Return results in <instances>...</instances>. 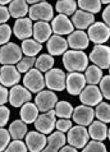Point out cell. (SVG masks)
Wrapping results in <instances>:
<instances>
[{
	"instance_id": "1",
	"label": "cell",
	"mask_w": 110,
	"mask_h": 152,
	"mask_svg": "<svg viewBox=\"0 0 110 152\" xmlns=\"http://www.w3.org/2000/svg\"><path fill=\"white\" fill-rule=\"evenodd\" d=\"M63 64L64 68L72 73V72H81L86 70L88 66V56L84 51H79V50H67L63 54Z\"/></svg>"
},
{
	"instance_id": "2",
	"label": "cell",
	"mask_w": 110,
	"mask_h": 152,
	"mask_svg": "<svg viewBox=\"0 0 110 152\" xmlns=\"http://www.w3.org/2000/svg\"><path fill=\"white\" fill-rule=\"evenodd\" d=\"M28 18L36 22H48L54 18V9L51 4L46 1H40L36 5H32L28 9Z\"/></svg>"
},
{
	"instance_id": "3",
	"label": "cell",
	"mask_w": 110,
	"mask_h": 152,
	"mask_svg": "<svg viewBox=\"0 0 110 152\" xmlns=\"http://www.w3.org/2000/svg\"><path fill=\"white\" fill-rule=\"evenodd\" d=\"M22 50L14 42H8L0 49V63L3 65H14L23 56Z\"/></svg>"
},
{
	"instance_id": "4",
	"label": "cell",
	"mask_w": 110,
	"mask_h": 152,
	"mask_svg": "<svg viewBox=\"0 0 110 152\" xmlns=\"http://www.w3.org/2000/svg\"><path fill=\"white\" fill-rule=\"evenodd\" d=\"M65 73L64 70L59 68H53L49 72H46L44 75L45 87H48L50 91H64L65 90Z\"/></svg>"
},
{
	"instance_id": "5",
	"label": "cell",
	"mask_w": 110,
	"mask_h": 152,
	"mask_svg": "<svg viewBox=\"0 0 110 152\" xmlns=\"http://www.w3.org/2000/svg\"><path fill=\"white\" fill-rule=\"evenodd\" d=\"M23 84L24 88H27L29 92L33 94H39L45 88V79L41 72H39L36 68L28 70L23 78Z\"/></svg>"
},
{
	"instance_id": "6",
	"label": "cell",
	"mask_w": 110,
	"mask_h": 152,
	"mask_svg": "<svg viewBox=\"0 0 110 152\" xmlns=\"http://www.w3.org/2000/svg\"><path fill=\"white\" fill-rule=\"evenodd\" d=\"M90 60L101 70L109 69L110 65V49L106 45H95L90 54Z\"/></svg>"
},
{
	"instance_id": "7",
	"label": "cell",
	"mask_w": 110,
	"mask_h": 152,
	"mask_svg": "<svg viewBox=\"0 0 110 152\" xmlns=\"http://www.w3.org/2000/svg\"><path fill=\"white\" fill-rule=\"evenodd\" d=\"M109 36H110V29L103 22H95L88 27L87 37L95 45H104L109 40Z\"/></svg>"
},
{
	"instance_id": "8",
	"label": "cell",
	"mask_w": 110,
	"mask_h": 152,
	"mask_svg": "<svg viewBox=\"0 0 110 152\" xmlns=\"http://www.w3.org/2000/svg\"><path fill=\"white\" fill-rule=\"evenodd\" d=\"M68 139L69 146L74 147V148H83L88 142V132L87 129L82 125H76L72 126L68 130V136L65 137Z\"/></svg>"
},
{
	"instance_id": "9",
	"label": "cell",
	"mask_w": 110,
	"mask_h": 152,
	"mask_svg": "<svg viewBox=\"0 0 110 152\" xmlns=\"http://www.w3.org/2000/svg\"><path fill=\"white\" fill-rule=\"evenodd\" d=\"M31 99H32L31 92L23 86H19V84H15V86L12 87V90L9 91V95H8V101H9V104L13 107L23 106L24 104L29 102Z\"/></svg>"
},
{
	"instance_id": "10",
	"label": "cell",
	"mask_w": 110,
	"mask_h": 152,
	"mask_svg": "<svg viewBox=\"0 0 110 152\" xmlns=\"http://www.w3.org/2000/svg\"><path fill=\"white\" fill-rule=\"evenodd\" d=\"M58 102V96L55 92L50 91V90H42L39 94H36V99H35V105L39 109V111L46 113L53 110L54 106Z\"/></svg>"
},
{
	"instance_id": "11",
	"label": "cell",
	"mask_w": 110,
	"mask_h": 152,
	"mask_svg": "<svg viewBox=\"0 0 110 152\" xmlns=\"http://www.w3.org/2000/svg\"><path fill=\"white\" fill-rule=\"evenodd\" d=\"M55 121H56V116H55L54 109L50 111H46L44 114L37 116V119L35 120V126L36 130L42 134H51L53 130L55 129Z\"/></svg>"
},
{
	"instance_id": "12",
	"label": "cell",
	"mask_w": 110,
	"mask_h": 152,
	"mask_svg": "<svg viewBox=\"0 0 110 152\" xmlns=\"http://www.w3.org/2000/svg\"><path fill=\"white\" fill-rule=\"evenodd\" d=\"M86 87V79L82 73L78 72H72V73L65 75V88L68 94L77 96L82 92V90Z\"/></svg>"
},
{
	"instance_id": "13",
	"label": "cell",
	"mask_w": 110,
	"mask_h": 152,
	"mask_svg": "<svg viewBox=\"0 0 110 152\" xmlns=\"http://www.w3.org/2000/svg\"><path fill=\"white\" fill-rule=\"evenodd\" d=\"M72 118L73 121L77 123V125H82V126H87L94 121L95 118V111L94 109L86 105H79L76 109H73L72 113Z\"/></svg>"
},
{
	"instance_id": "14",
	"label": "cell",
	"mask_w": 110,
	"mask_h": 152,
	"mask_svg": "<svg viewBox=\"0 0 110 152\" xmlns=\"http://www.w3.org/2000/svg\"><path fill=\"white\" fill-rule=\"evenodd\" d=\"M51 31L54 32V35L56 36H64V35H70L74 31V27L72 24L70 19H68V17L58 14L56 17H54L51 19Z\"/></svg>"
},
{
	"instance_id": "15",
	"label": "cell",
	"mask_w": 110,
	"mask_h": 152,
	"mask_svg": "<svg viewBox=\"0 0 110 152\" xmlns=\"http://www.w3.org/2000/svg\"><path fill=\"white\" fill-rule=\"evenodd\" d=\"M79 100H81V102L83 105H86V106H96L97 104H100L101 101H103V95H101V92L99 90V87L97 86H86L82 90V92L79 94Z\"/></svg>"
},
{
	"instance_id": "16",
	"label": "cell",
	"mask_w": 110,
	"mask_h": 152,
	"mask_svg": "<svg viewBox=\"0 0 110 152\" xmlns=\"http://www.w3.org/2000/svg\"><path fill=\"white\" fill-rule=\"evenodd\" d=\"M21 81V73L14 65H3L0 68V84L4 87H13Z\"/></svg>"
},
{
	"instance_id": "17",
	"label": "cell",
	"mask_w": 110,
	"mask_h": 152,
	"mask_svg": "<svg viewBox=\"0 0 110 152\" xmlns=\"http://www.w3.org/2000/svg\"><path fill=\"white\" fill-rule=\"evenodd\" d=\"M26 147L29 152H41L46 146V136L37 130L27 132L26 134Z\"/></svg>"
},
{
	"instance_id": "18",
	"label": "cell",
	"mask_w": 110,
	"mask_h": 152,
	"mask_svg": "<svg viewBox=\"0 0 110 152\" xmlns=\"http://www.w3.org/2000/svg\"><path fill=\"white\" fill-rule=\"evenodd\" d=\"M32 20L29 18H21L17 19L14 23V27L12 29V32L15 35V37L18 40H28L29 37L32 36Z\"/></svg>"
},
{
	"instance_id": "19",
	"label": "cell",
	"mask_w": 110,
	"mask_h": 152,
	"mask_svg": "<svg viewBox=\"0 0 110 152\" xmlns=\"http://www.w3.org/2000/svg\"><path fill=\"white\" fill-rule=\"evenodd\" d=\"M70 22L73 24V27H76L78 31H83V29L90 27L92 23H95V17H94V14H90V13H87V12L78 9L72 15Z\"/></svg>"
},
{
	"instance_id": "20",
	"label": "cell",
	"mask_w": 110,
	"mask_h": 152,
	"mask_svg": "<svg viewBox=\"0 0 110 152\" xmlns=\"http://www.w3.org/2000/svg\"><path fill=\"white\" fill-rule=\"evenodd\" d=\"M67 44H68L69 48H72L73 50H79V51H83L84 49L88 48V44H90V40L87 37V33L84 31H73L68 36L67 39Z\"/></svg>"
},
{
	"instance_id": "21",
	"label": "cell",
	"mask_w": 110,
	"mask_h": 152,
	"mask_svg": "<svg viewBox=\"0 0 110 152\" xmlns=\"http://www.w3.org/2000/svg\"><path fill=\"white\" fill-rule=\"evenodd\" d=\"M67 138L65 134L62 132H53L50 136L46 138V146L41 152H59V150L63 146H65Z\"/></svg>"
},
{
	"instance_id": "22",
	"label": "cell",
	"mask_w": 110,
	"mask_h": 152,
	"mask_svg": "<svg viewBox=\"0 0 110 152\" xmlns=\"http://www.w3.org/2000/svg\"><path fill=\"white\" fill-rule=\"evenodd\" d=\"M48 42V51L49 55H62L68 50V44L67 40L62 36H56V35H51L50 39L46 41Z\"/></svg>"
},
{
	"instance_id": "23",
	"label": "cell",
	"mask_w": 110,
	"mask_h": 152,
	"mask_svg": "<svg viewBox=\"0 0 110 152\" xmlns=\"http://www.w3.org/2000/svg\"><path fill=\"white\" fill-rule=\"evenodd\" d=\"M88 137H91L94 141H99L103 142L106 138L110 137V130L108 129V126L103 121H92L90 124V128H88Z\"/></svg>"
},
{
	"instance_id": "24",
	"label": "cell",
	"mask_w": 110,
	"mask_h": 152,
	"mask_svg": "<svg viewBox=\"0 0 110 152\" xmlns=\"http://www.w3.org/2000/svg\"><path fill=\"white\" fill-rule=\"evenodd\" d=\"M51 27L48 22H36L32 27V35H33V40L37 41L39 44L46 42L50 36H51Z\"/></svg>"
},
{
	"instance_id": "25",
	"label": "cell",
	"mask_w": 110,
	"mask_h": 152,
	"mask_svg": "<svg viewBox=\"0 0 110 152\" xmlns=\"http://www.w3.org/2000/svg\"><path fill=\"white\" fill-rule=\"evenodd\" d=\"M19 115H21V120H22L24 124L28 125L31 123H35V120L37 119V116H39V109L36 107L35 104L29 101V102L24 104L23 106H21Z\"/></svg>"
},
{
	"instance_id": "26",
	"label": "cell",
	"mask_w": 110,
	"mask_h": 152,
	"mask_svg": "<svg viewBox=\"0 0 110 152\" xmlns=\"http://www.w3.org/2000/svg\"><path fill=\"white\" fill-rule=\"evenodd\" d=\"M28 9L29 8L26 1H23V0H15V1H10L8 12H9L10 17L21 19V18H24V15L28 13Z\"/></svg>"
},
{
	"instance_id": "27",
	"label": "cell",
	"mask_w": 110,
	"mask_h": 152,
	"mask_svg": "<svg viewBox=\"0 0 110 152\" xmlns=\"http://www.w3.org/2000/svg\"><path fill=\"white\" fill-rule=\"evenodd\" d=\"M8 132L10 134V138L14 141H22V138L26 137L27 134V124H24L22 120H14L13 123L9 125Z\"/></svg>"
},
{
	"instance_id": "28",
	"label": "cell",
	"mask_w": 110,
	"mask_h": 152,
	"mask_svg": "<svg viewBox=\"0 0 110 152\" xmlns=\"http://www.w3.org/2000/svg\"><path fill=\"white\" fill-rule=\"evenodd\" d=\"M42 45L39 44L35 40H24L22 42V46H21V50H22V54H24V56H29V58H36V55L41 51Z\"/></svg>"
},
{
	"instance_id": "29",
	"label": "cell",
	"mask_w": 110,
	"mask_h": 152,
	"mask_svg": "<svg viewBox=\"0 0 110 152\" xmlns=\"http://www.w3.org/2000/svg\"><path fill=\"white\" fill-rule=\"evenodd\" d=\"M83 75H84V79H86V83H88L90 86H96L101 81V78H103V70L97 68L96 65H90L86 68Z\"/></svg>"
},
{
	"instance_id": "30",
	"label": "cell",
	"mask_w": 110,
	"mask_h": 152,
	"mask_svg": "<svg viewBox=\"0 0 110 152\" xmlns=\"http://www.w3.org/2000/svg\"><path fill=\"white\" fill-rule=\"evenodd\" d=\"M54 113L55 116L60 118V119H69L73 113V106L68 101H58L54 106Z\"/></svg>"
},
{
	"instance_id": "31",
	"label": "cell",
	"mask_w": 110,
	"mask_h": 152,
	"mask_svg": "<svg viewBox=\"0 0 110 152\" xmlns=\"http://www.w3.org/2000/svg\"><path fill=\"white\" fill-rule=\"evenodd\" d=\"M54 58L51 55H49V54H42V55H40L39 58H36V63H35V65H36V69L39 70V72H49L50 69H53V66H54Z\"/></svg>"
},
{
	"instance_id": "32",
	"label": "cell",
	"mask_w": 110,
	"mask_h": 152,
	"mask_svg": "<svg viewBox=\"0 0 110 152\" xmlns=\"http://www.w3.org/2000/svg\"><path fill=\"white\" fill-rule=\"evenodd\" d=\"M56 12L58 13H60L62 15H73V13L76 10H77V3L73 1V0H62V1H58L56 5Z\"/></svg>"
},
{
	"instance_id": "33",
	"label": "cell",
	"mask_w": 110,
	"mask_h": 152,
	"mask_svg": "<svg viewBox=\"0 0 110 152\" xmlns=\"http://www.w3.org/2000/svg\"><path fill=\"white\" fill-rule=\"evenodd\" d=\"M94 111H95V116L97 118L99 121H103L105 124H108L110 121V106L108 102L101 101L100 104L96 105V109Z\"/></svg>"
},
{
	"instance_id": "34",
	"label": "cell",
	"mask_w": 110,
	"mask_h": 152,
	"mask_svg": "<svg viewBox=\"0 0 110 152\" xmlns=\"http://www.w3.org/2000/svg\"><path fill=\"white\" fill-rule=\"evenodd\" d=\"M77 5L81 8V10L87 12L90 14L99 13L101 10V4L99 0H79L77 3Z\"/></svg>"
},
{
	"instance_id": "35",
	"label": "cell",
	"mask_w": 110,
	"mask_h": 152,
	"mask_svg": "<svg viewBox=\"0 0 110 152\" xmlns=\"http://www.w3.org/2000/svg\"><path fill=\"white\" fill-rule=\"evenodd\" d=\"M36 63V58H29V56H24L22 58L21 60L17 63V70L19 72V73H27L28 70L32 69V66L35 65Z\"/></svg>"
},
{
	"instance_id": "36",
	"label": "cell",
	"mask_w": 110,
	"mask_h": 152,
	"mask_svg": "<svg viewBox=\"0 0 110 152\" xmlns=\"http://www.w3.org/2000/svg\"><path fill=\"white\" fill-rule=\"evenodd\" d=\"M82 152H108V151L103 142L91 141V142H87V145L83 147Z\"/></svg>"
},
{
	"instance_id": "37",
	"label": "cell",
	"mask_w": 110,
	"mask_h": 152,
	"mask_svg": "<svg viewBox=\"0 0 110 152\" xmlns=\"http://www.w3.org/2000/svg\"><path fill=\"white\" fill-rule=\"evenodd\" d=\"M100 83V92L103 95V99H110V77L109 75H103Z\"/></svg>"
},
{
	"instance_id": "38",
	"label": "cell",
	"mask_w": 110,
	"mask_h": 152,
	"mask_svg": "<svg viewBox=\"0 0 110 152\" xmlns=\"http://www.w3.org/2000/svg\"><path fill=\"white\" fill-rule=\"evenodd\" d=\"M12 36V28L8 26V23L5 24H0V45H5L9 42Z\"/></svg>"
},
{
	"instance_id": "39",
	"label": "cell",
	"mask_w": 110,
	"mask_h": 152,
	"mask_svg": "<svg viewBox=\"0 0 110 152\" xmlns=\"http://www.w3.org/2000/svg\"><path fill=\"white\" fill-rule=\"evenodd\" d=\"M4 152H27L26 143L22 141H13L8 145Z\"/></svg>"
},
{
	"instance_id": "40",
	"label": "cell",
	"mask_w": 110,
	"mask_h": 152,
	"mask_svg": "<svg viewBox=\"0 0 110 152\" xmlns=\"http://www.w3.org/2000/svg\"><path fill=\"white\" fill-rule=\"evenodd\" d=\"M10 143V134L7 129L0 128V152H4V150Z\"/></svg>"
},
{
	"instance_id": "41",
	"label": "cell",
	"mask_w": 110,
	"mask_h": 152,
	"mask_svg": "<svg viewBox=\"0 0 110 152\" xmlns=\"http://www.w3.org/2000/svg\"><path fill=\"white\" fill-rule=\"evenodd\" d=\"M55 128L58 129V132H68V130L72 128V121L69 119H59L55 121Z\"/></svg>"
},
{
	"instance_id": "42",
	"label": "cell",
	"mask_w": 110,
	"mask_h": 152,
	"mask_svg": "<svg viewBox=\"0 0 110 152\" xmlns=\"http://www.w3.org/2000/svg\"><path fill=\"white\" fill-rule=\"evenodd\" d=\"M9 116H10V110L4 105H0V128L7 125Z\"/></svg>"
},
{
	"instance_id": "43",
	"label": "cell",
	"mask_w": 110,
	"mask_h": 152,
	"mask_svg": "<svg viewBox=\"0 0 110 152\" xmlns=\"http://www.w3.org/2000/svg\"><path fill=\"white\" fill-rule=\"evenodd\" d=\"M9 18L10 15H9V12H8V8L0 5V24H5L9 20Z\"/></svg>"
},
{
	"instance_id": "44",
	"label": "cell",
	"mask_w": 110,
	"mask_h": 152,
	"mask_svg": "<svg viewBox=\"0 0 110 152\" xmlns=\"http://www.w3.org/2000/svg\"><path fill=\"white\" fill-rule=\"evenodd\" d=\"M8 95H9V91L0 84V105H4L8 101Z\"/></svg>"
},
{
	"instance_id": "45",
	"label": "cell",
	"mask_w": 110,
	"mask_h": 152,
	"mask_svg": "<svg viewBox=\"0 0 110 152\" xmlns=\"http://www.w3.org/2000/svg\"><path fill=\"white\" fill-rule=\"evenodd\" d=\"M103 20H104L103 23L105 26H108V27L110 26V5H108L103 12Z\"/></svg>"
},
{
	"instance_id": "46",
	"label": "cell",
	"mask_w": 110,
	"mask_h": 152,
	"mask_svg": "<svg viewBox=\"0 0 110 152\" xmlns=\"http://www.w3.org/2000/svg\"><path fill=\"white\" fill-rule=\"evenodd\" d=\"M59 152H78V150L72 146H63L62 148L59 150Z\"/></svg>"
},
{
	"instance_id": "47",
	"label": "cell",
	"mask_w": 110,
	"mask_h": 152,
	"mask_svg": "<svg viewBox=\"0 0 110 152\" xmlns=\"http://www.w3.org/2000/svg\"><path fill=\"white\" fill-rule=\"evenodd\" d=\"M10 1L9 0H0V5L1 7H5V5H9Z\"/></svg>"
},
{
	"instance_id": "48",
	"label": "cell",
	"mask_w": 110,
	"mask_h": 152,
	"mask_svg": "<svg viewBox=\"0 0 110 152\" xmlns=\"http://www.w3.org/2000/svg\"><path fill=\"white\" fill-rule=\"evenodd\" d=\"M100 4L103 5V4H105V5H110V3L108 1V0H104V1H100Z\"/></svg>"
}]
</instances>
